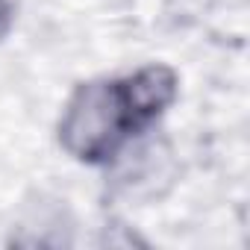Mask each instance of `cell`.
<instances>
[{
  "mask_svg": "<svg viewBox=\"0 0 250 250\" xmlns=\"http://www.w3.org/2000/svg\"><path fill=\"white\" fill-rule=\"evenodd\" d=\"M177 74L147 65L130 77L77 85L59 121V145L80 162H109L174 103Z\"/></svg>",
  "mask_w": 250,
  "mask_h": 250,
  "instance_id": "1",
  "label": "cell"
},
{
  "mask_svg": "<svg viewBox=\"0 0 250 250\" xmlns=\"http://www.w3.org/2000/svg\"><path fill=\"white\" fill-rule=\"evenodd\" d=\"M15 9H18V0H0V39L12 30V24H15Z\"/></svg>",
  "mask_w": 250,
  "mask_h": 250,
  "instance_id": "2",
  "label": "cell"
}]
</instances>
